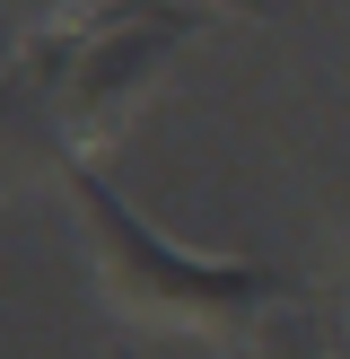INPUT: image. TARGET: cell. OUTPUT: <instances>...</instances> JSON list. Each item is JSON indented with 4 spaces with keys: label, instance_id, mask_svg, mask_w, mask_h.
Segmentation results:
<instances>
[{
    "label": "cell",
    "instance_id": "6da1fadb",
    "mask_svg": "<svg viewBox=\"0 0 350 359\" xmlns=\"http://www.w3.org/2000/svg\"><path fill=\"white\" fill-rule=\"evenodd\" d=\"M62 193H70V210H79L97 290L114 298L122 316H140V325H167V333H245V342H254L280 307H298L289 280L254 272V263H227V255L167 245L158 228H140L132 210L105 193V175L88 167V158H62Z\"/></svg>",
    "mask_w": 350,
    "mask_h": 359
}]
</instances>
